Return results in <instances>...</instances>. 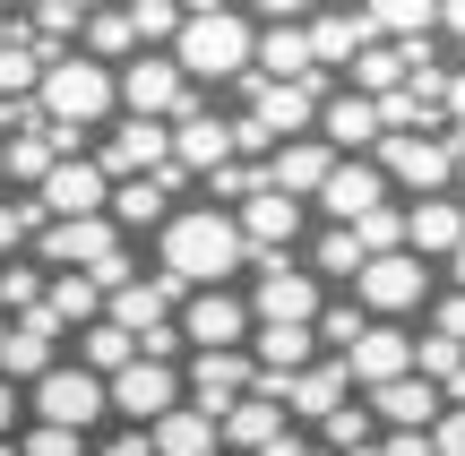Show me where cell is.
I'll list each match as a JSON object with an SVG mask.
<instances>
[{"mask_svg":"<svg viewBox=\"0 0 465 456\" xmlns=\"http://www.w3.org/2000/svg\"><path fill=\"white\" fill-rule=\"evenodd\" d=\"M242 267H250L242 216H224V207H207V199H190L182 216L155 233V276H173V285H190V293H232Z\"/></svg>","mask_w":465,"mask_h":456,"instance_id":"1","label":"cell"},{"mask_svg":"<svg viewBox=\"0 0 465 456\" xmlns=\"http://www.w3.org/2000/svg\"><path fill=\"white\" fill-rule=\"evenodd\" d=\"M173 61H182V78L199 86V95L242 86L250 69H259V9H190Z\"/></svg>","mask_w":465,"mask_h":456,"instance_id":"2","label":"cell"},{"mask_svg":"<svg viewBox=\"0 0 465 456\" xmlns=\"http://www.w3.org/2000/svg\"><path fill=\"white\" fill-rule=\"evenodd\" d=\"M35 112L52 121V130H113L121 121V69L86 61V52H69V61L44 69V95H35Z\"/></svg>","mask_w":465,"mask_h":456,"instance_id":"3","label":"cell"},{"mask_svg":"<svg viewBox=\"0 0 465 456\" xmlns=\"http://www.w3.org/2000/svg\"><path fill=\"white\" fill-rule=\"evenodd\" d=\"M26 422L44 431H78V440H95L104 422H113V379H95L86 362H61V371H44L26 388Z\"/></svg>","mask_w":465,"mask_h":456,"instance_id":"4","label":"cell"},{"mask_svg":"<svg viewBox=\"0 0 465 456\" xmlns=\"http://www.w3.org/2000/svg\"><path fill=\"white\" fill-rule=\"evenodd\" d=\"M250 267H259V276H250V293H242V302H250V327H319V310L336 302V293L302 267V250L250 258Z\"/></svg>","mask_w":465,"mask_h":456,"instance_id":"5","label":"cell"},{"mask_svg":"<svg viewBox=\"0 0 465 456\" xmlns=\"http://www.w3.org/2000/svg\"><path fill=\"white\" fill-rule=\"evenodd\" d=\"M353 302H362L380 327H405V319H422V310L440 302V276H431V258L397 250V258H371V267L353 276Z\"/></svg>","mask_w":465,"mask_h":456,"instance_id":"6","label":"cell"},{"mask_svg":"<svg viewBox=\"0 0 465 456\" xmlns=\"http://www.w3.org/2000/svg\"><path fill=\"white\" fill-rule=\"evenodd\" d=\"M371 164L388 172V189H414V199H449V189H457L449 130H397V138H380Z\"/></svg>","mask_w":465,"mask_h":456,"instance_id":"7","label":"cell"},{"mask_svg":"<svg viewBox=\"0 0 465 456\" xmlns=\"http://www.w3.org/2000/svg\"><path fill=\"white\" fill-rule=\"evenodd\" d=\"M190 103H199V86L182 78L173 52H138V61L121 69V121H182Z\"/></svg>","mask_w":465,"mask_h":456,"instance_id":"8","label":"cell"},{"mask_svg":"<svg viewBox=\"0 0 465 456\" xmlns=\"http://www.w3.org/2000/svg\"><path fill=\"white\" fill-rule=\"evenodd\" d=\"M182 405H190V388H182L173 362H130V371L113 379V422L121 431H155L164 413H182Z\"/></svg>","mask_w":465,"mask_h":456,"instance_id":"9","label":"cell"},{"mask_svg":"<svg viewBox=\"0 0 465 456\" xmlns=\"http://www.w3.org/2000/svg\"><path fill=\"white\" fill-rule=\"evenodd\" d=\"M259 78L267 86H311V9H259Z\"/></svg>","mask_w":465,"mask_h":456,"instance_id":"10","label":"cell"},{"mask_svg":"<svg viewBox=\"0 0 465 456\" xmlns=\"http://www.w3.org/2000/svg\"><path fill=\"white\" fill-rule=\"evenodd\" d=\"M95 164L104 181H147V172L173 164V121H113V130L95 138Z\"/></svg>","mask_w":465,"mask_h":456,"instance_id":"11","label":"cell"},{"mask_svg":"<svg viewBox=\"0 0 465 456\" xmlns=\"http://www.w3.org/2000/svg\"><path fill=\"white\" fill-rule=\"evenodd\" d=\"M250 302L242 293H190L182 302V344L190 354H250Z\"/></svg>","mask_w":465,"mask_h":456,"instance_id":"12","label":"cell"},{"mask_svg":"<svg viewBox=\"0 0 465 456\" xmlns=\"http://www.w3.org/2000/svg\"><path fill=\"white\" fill-rule=\"evenodd\" d=\"M182 388H190V405L224 431V413L259 388V362H250V354H190V362H182Z\"/></svg>","mask_w":465,"mask_h":456,"instance_id":"13","label":"cell"},{"mask_svg":"<svg viewBox=\"0 0 465 456\" xmlns=\"http://www.w3.org/2000/svg\"><path fill=\"white\" fill-rule=\"evenodd\" d=\"M173 164H182L190 181H207V172L232 164V112H216V95H199L182 121H173Z\"/></svg>","mask_w":465,"mask_h":456,"instance_id":"14","label":"cell"},{"mask_svg":"<svg viewBox=\"0 0 465 456\" xmlns=\"http://www.w3.org/2000/svg\"><path fill=\"white\" fill-rule=\"evenodd\" d=\"M380 207H397V189H388V172L371 164V155H345V164L328 172V189H319V216L328 224H362V216H380Z\"/></svg>","mask_w":465,"mask_h":456,"instance_id":"15","label":"cell"},{"mask_svg":"<svg viewBox=\"0 0 465 456\" xmlns=\"http://www.w3.org/2000/svg\"><path fill=\"white\" fill-rule=\"evenodd\" d=\"M345 379H353V396H371V388H397V379H414V327H371V336L345 354Z\"/></svg>","mask_w":465,"mask_h":456,"instance_id":"16","label":"cell"},{"mask_svg":"<svg viewBox=\"0 0 465 456\" xmlns=\"http://www.w3.org/2000/svg\"><path fill=\"white\" fill-rule=\"evenodd\" d=\"M35 199L52 207V224H78V216H113V181H104L95 155H78V164H61Z\"/></svg>","mask_w":465,"mask_h":456,"instance_id":"17","label":"cell"},{"mask_svg":"<svg viewBox=\"0 0 465 456\" xmlns=\"http://www.w3.org/2000/svg\"><path fill=\"white\" fill-rule=\"evenodd\" d=\"M405 250H414V258H457L465 250V189L405 207Z\"/></svg>","mask_w":465,"mask_h":456,"instance_id":"18","label":"cell"},{"mask_svg":"<svg viewBox=\"0 0 465 456\" xmlns=\"http://www.w3.org/2000/svg\"><path fill=\"white\" fill-rule=\"evenodd\" d=\"M362 405H371V422H380V431H422V440H431L440 413H449V396H440L431 379H397V388H371Z\"/></svg>","mask_w":465,"mask_h":456,"instance_id":"19","label":"cell"},{"mask_svg":"<svg viewBox=\"0 0 465 456\" xmlns=\"http://www.w3.org/2000/svg\"><path fill=\"white\" fill-rule=\"evenodd\" d=\"M336 164H345V155H336L328 138H293V147L267 155V189H284V199H319Z\"/></svg>","mask_w":465,"mask_h":456,"instance_id":"20","label":"cell"},{"mask_svg":"<svg viewBox=\"0 0 465 456\" xmlns=\"http://www.w3.org/2000/svg\"><path fill=\"white\" fill-rule=\"evenodd\" d=\"M353 405V379H345V362H311L302 379H284V413H293L302 431H319L328 413H345Z\"/></svg>","mask_w":465,"mask_h":456,"instance_id":"21","label":"cell"},{"mask_svg":"<svg viewBox=\"0 0 465 456\" xmlns=\"http://www.w3.org/2000/svg\"><path fill=\"white\" fill-rule=\"evenodd\" d=\"M302 267H311L328 293H353V276L371 267V250H362V233H353V224H319V233L302 241Z\"/></svg>","mask_w":465,"mask_h":456,"instance_id":"22","label":"cell"},{"mask_svg":"<svg viewBox=\"0 0 465 456\" xmlns=\"http://www.w3.org/2000/svg\"><path fill=\"white\" fill-rule=\"evenodd\" d=\"M319 138H328V147L336 155H380V103H371V95H353V86H336V95H328V112H319Z\"/></svg>","mask_w":465,"mask_h":456,"instance_id":"23","label":"cell"},{"mask_svg":"<svg viewBox=\"0 0 465 456\" xmlns=\"http://www.w3.org/2000/svg\"><path fill=\"white\" fill-rule=\"evenodd\" d=\"M371 52V26H362V9H311V61L328 69V78H345L353 61Z\"/></svg>","mask_w":465,"mask_h":456,"instance_id":"24","label":"cell"},{"mask_svg":"<svg viewBox=\"0 0 465 456\" xmlns=\"http://www.w3.org/2000/svg\"><path fill=\"white\" fill-rule=\"evenodd\" d=\"M293 431V413H284V396H242V405L224 413V456H267Z\"/></svg>","mask_w":465,"mask_h":456,"instance_id":"25","label":"cell"},{"mask_svg":"<svg viewBox=\"0 0 465 456\" xmlns=\"http://www.w3.org/2000/svg\"><path fill=\"white\" fill-rule=\"evenodd\" d=\"M250 362H259L267 379H302L328 354H319V327H259V336H250Z\"/></svg>","mask_w":465,"mask_h":456,"instance_id":"26","label":"cell"},{"mask_svg":"<svg viewBox=\"0 0 465 456\" xmlns=\"http://www.w3.org/2000/svg\"><path fill=\"white\" fill-rule=\"evenodd\" d=\"M405 78H414V52H397V44H371L362 61L345 69V86H353V95H371V103L405 95Z\"/></svg>","mask_w":465,"mask_h":456,"instance_id":"27","label":"cell"},{"mask_svg":"<svg viewBox=\"0 0 465 456\" xmlns=\"http://www.w3.org/2000/svg\"><path fill=\"white\" fill-rule=\"evenodd\" d=\"M86 61H104V69H130L138 61V17L130 9H86Z\"/></svg>","mask_w":465,"mask_h":456,"instance_id":"28","label":"cell"},{"mask_svg":"<svg viewBox=\"0 0 465 456\" xmlns=\"http://www.w3.org/2000/svg\"><path fill=\"white\" fill-rule=\"evenodd\" d=\"M147 440H155V456H224V431L207 422L199 405H182V413H164V422H155Z\"/></svg>","mask_w":465,"mask_h":456,"instance_id":"29","label":"cell"},{"mask_svg":"<svg viewBox=\"0 0 465 456\" xmlns=\"http://www.w3.org/2000/svg\"><path fill=\"white\" fill-rule=\"evenodd\" d=\"M52 172H61V138H52V121H44V130H17L9 138V189H44Z\"/></svg>","mask_w":465,"mask_h":456,"instance_id":"30","label":"cell"},{"mask_svg":"<svg viewBox=\"0 0 465 456\" xmlns=\"http://www.w3.org/2000/svg\"><path fill=\"white\" fill-rule=\"evenodd\" d=\"M69 362H86L95 379H121V371L138 362V336H130V327H113V319H104V327H86V336L69 344Z\"/></svg>","mask_w":465,"mask_h":456,"instance_id":"31","label":"cell"},{"mask_svg":"<svg viewBox=\"0 0 465 456\" xmlns=\"http://www.w3.org/2000/svg\"><path fill=\"white\" fill-rule=\"evenodd\" d=\"M371 327H380V319H371V310H362V302H353V293H336V302H328V310H319V354H328V362H345V354H353V344H362V336H371Z\"/></svg>","mask_w":465,"mask_h":456,"instance_id":"32","label":"cell"},{"mask_svg":"<svg viewBox=\"0 0 465 456\" xmlns=\"http://www.w3.org/2000/svg\"><path fill=\"white\" fill-rule=\"evenodd\" d=\"M44 293H52V267H44V258H9V267H0V319L44 310Z\"/></svg>","mask_w":465,"mask_h":456,"instance_id":"33","label":"cell"},{"mask_svg":"<svg viewBox=\"0 0 465 456\" xmlns=\"http://www.w3.org/2000/svg\"><path fill=\"white\" fill-rule=\"evenodd\" d=\"M130 17H138V52H173L190 26V9H173V0H138Z\"/></svg>","mask_w":465,"mask_h":456,"instance_id":"34","label":"cell"},{"mask_svg":"<svg viewBox=\"0 0 465 456\" xmlns=\"http://www.w3.org/2000/svg\"><path fill=\"white\" fill-rule=\"evenodd\" d=\"M371 440H380V422H371L362 396H353L345 413H328V422H319V448H336V456H353V448H371Z\"/></svg>","mask_w":465,"mask_h":456,"instance_id":"35","label":"cell"},{"mask_svg":"<svg viewBox=\"0 0 465 456\" xmlns=\"http://www.w3.org/2000/svg\"><path fill=\"white\" fill-rule=\"evenodd\" d=\"M353 233H362L371 258H397V250H405V207H380V216H362Z\"/></svg>","mask_w":465,"mask_h":456,"instance_id":"36","label":"cell"},{"mask_svg":"<svg viewBox=\"0 0 465 456\" xmlns=\"http://www.w3.org/2000/svg\"><path fill=\"white\" fill-rule=\"evenodd\" d=\"M17 448H26V456H95V440H78V431H44V422L17 431Z\"/></svg>","mask_w":465,"mask_h":456,"instance_id":"37","label":"cell"},{"mask_svg":"<svg viewBox=\"0 0 465 456\" xmlns=\"http://www.w3.org/2000/svg\"><path fill=\"white\" fill-rule=\"evenodd\" d=\"M431 336H457L465 344V293H440V302H431Z\"/></svg>","mask_w":465,"mask_h":456,"instance_id":"38","label":"cell"},{"mask_svg":"<svg viewBox=\"0 0 465 456\" xmlns=\"http://www.w3.org/2000/svg\"><path fill=\"white\" fill-rule=\"evenodd\" d=\"M431 456H465V405L440 413V431H431Z\"/></svg>","mask_w":465,"mask_h":456,"instance_id":"39","label":"cell"},{"mask_svg":"<svg viewBox=\"0 0 465 456\" xmlns=\"http://www.w3.org/2000/svg\"><path fill=\"white\" fill-rule=\"evenodd\" d=\"M17 431H26V388L0 379V440H17Z\"/></svg>","mask_w":465,"mask_h":456,"instance_id":"40","label":"cell"},{"mask_svg":"<svg viewBox=\"0 0 465 456\" xmlns=\"http://www.w3.org/2000/svg\"><path fill=\"white\" fill-rule=\"evenodd\" d=\"M380 456H431V440L422 431H380Z\"/></svg>","mask_w":465,"mask_h":456,"instance_id":"41","label":"cell"},{"mask_svg":"<svg viewBox=\"0 0 465 456\" xmlns=\"http://www.w3.org/2000/svg\"><path fill=\"white\" fill-rule=\"evenodd\" d=\"M440 121H449V130H465V69L449 78V103H440Z\"/></svg>","mask_w":465,"mask_h":456,"instance_id":"42","label":"cell"},{"mask_svg":"<svg viewBox=\"0 0 465 456\" xmlns=\"http://www.w3.org/2000/svg\"><path fill=\"white\" fill-rule=\"evenodd\" d=\"M449 155H457V189H465V130H449Z\"/></svg>","mask_w":465,"mask_h":456,"instance_id":"43","label":"cell"},{"mask_svg":"<svg viewBox=\"0 0 465 456\" xmlns=\"http://www.w3.org/2000/svg\"><path fill=\"white\" fill-rule=\"evenodd\" d=\"M17 44V9H0V52H9Z\"/></svg>","mask_w":465,"mask_h":456,"instance_id":"44","label":"cell"},{"mask_svg":"<svg viewBox=\"0 0 465 456\" xmlns=\"http://www.w3.org/2000/svg\"><path fill=\"white\" fill-rule=\"evenodd\" d=\"M449 293H465V250H457V258H449Z\"/></svg>","mask_w":465,"mask_h":456,"instance_id":"45","label":"cell"},{"mask_svg":"<svg viewBox=\"0 0 465 456\" xmlns=\"http://www.w3.org/2000/svg\"><path fill=\"white\" fill-rule=\"evenodd\" d=\"M0 456H26V448H17V440H0Z\"/></svg>","mask_w":465,"mask_h":456,"instance_id":"46","label":"cell"},{"mask_svg":"<svg viewBox=\"0 0 465 456\" xmlns=\"http://www.w3.org/2000/svg\"><path fill=\"white\" fill-rule=\"evenodd\" d=\"M353 456H380V440H371V448H353Z\"/></svg>","mask_w":465,"mask_h":456,"instance_id":"47","label":"cell"}]
</instances>
